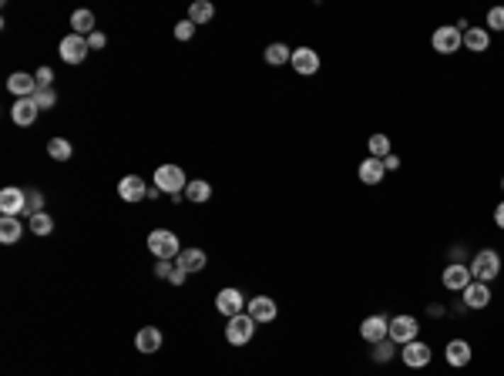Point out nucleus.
<instances>
[{
  "mask_svg": "<svg viewBox=\"0 0 504 376\" xmlns=\"http://www.w3.org/2000/svg\"><path fill=\"white\" fill-rule=\"evenodd\" d=\"M118 195H121L125 202H142V198H148V185H145V178H138V175H125V178L118 182Z\"/></svg>",
  "mask_w": 504,
  "mask_h": 376,
  "instance_id": "18",
  "label": "nucleus"
},
{
  "mask_svg": "<svg viewBox=\"0 0 504 376\" xmlns=\"http://www.w3.org/2000/svg\"><path fill=\"white\" fill-rule=\"evenodd\" d=\"M380 161H383V169H387V171H397V169H401V158L393 155V152H390L387 158H380Z\"/></svg>",
  "mask_w": 504,
  "mask_h": 376,
  "instance_id": "40",
  "label": "nucleus"
},
{
  "mask_svg": "<svg viewBox=\"0 0 504 376\" xmlns=\"http://www.w3.org/2000/svg\"><path fill=\"white\" fill-rule=\"evenodd\" d=\"M501 188H504V178H501Z\"/></svg>",
  "mask_w": 504,
  "mask_h": 376,
  "instance_id": "43",
  "label": "nucleus"
},
{
  "mask_svg": "<svg viewBox=\"0 0 504 376\" xmlns=\"http://www.w3.org/2000/svg\"><path fill=\"white\" fill-rule=\"evenodd\" d=\"M488 30H504V7H491L488 11Z\"/></svg>",
  "mask_w": 504,
  "mask_h": 376,
  "instance_id": "35",
  "label": "nucleus"
},
{
  "mask_svg": "<svg viewBox=\"0 0 504 376\" xmlns=\"http://www.w3.org/2000/svg\"><path fill=\"white\" fill-rule=\"evenodd\" d=\"M256 319L249 316V312H242V316H233L229 323H225V339L233 343V346H246V343H252V336H256Z\"/></svg>",
  "mask_w": 504,
  "mask_h": 376,
  "instance_id": "3",
  "label": "nucleus"
},
{
  "mask_svg": "<svg viewBox=\"0 0 504 376\" xmlns=\"http://www.w3.org/2000/svg\"><path fill=\"white\" fill-rule=\"evenodd\" d=\"M246 312L256 319V323H272L276 316H279V306H276V299L272 296H252L249 299Z\"/></svg>",
  "mask_w": 504,
  "mask_h": 376,
  "instance_id": "12",
  "label": "nucleus"
},
{
  "mask_svg": "<svg viewBox=\"0 0 504 376\" xmlns=\"http://www.w3.org/2000/svg\"><path fill=\"white\" fill-rule=\"evenodd\" d=\"M38 212H44V195L38 188H27V205H24V215L27 219H34Z\"/></svg>",
  "mask_w": 504,
  "mask_h": 376,
  "instance_id": "33",
  "label": "nucleus"
},
{
  "mask_svg": "<svg viewBox=\"0 0 504 376\" xmlns=\"http://www.w3.org/2000/svg\"><path fill=\"white\" fill-rule=\"evenodd\" d=\"M430 346L427 343H420V339H414V343H407L401 350V360H403V366H410V370H424L427 363H430Z\"/></svg>",
  "mask_w": 504,
  "mask_h": 376,
  "instance_id": "13",
  "label": "nucleus"
},
{
  "mask_svg": "<svg viewBox=\"0 0 504 376\" xmlns=\"http://www.w3.org/2000/svg\"><path fill=\"white\" fill-rule=\"evenodd\" d=\"M34 78H38V88H51V81H54V71L51 67H40L38 74H34Z\"/></svg>",
  "mask_w": 504,
  "mask_h": 376,
  "instance_id": "37",
  "label": "nucleus"
},
{
  "mask_svg": "<svg viewBox=\"0 0 504 376\" xmlns=\"http://www.w3.org/2000/svg\"><path fill=\"white\" fill-rule=\"evenodd\" d=\"M494 225H498V229H504V202L494 208Z\"/></svg>",
  "mask_w": 504,
  "mask_h": 376,
  "instance_id": "42",
  "label": "nucleus"
},
{
  "mask_svg": "<svg viewBox=\"0 0 504 376\" xmlns=\"http://www.w3.org/2000/svg\"><path fill=\"white\" fill-rule=\"evenodd\" d=\"M440 283H444V289H451V292H464L467 285L474 283V275H471V269H467L464 262H451L444 269V275H440Z\"/></svg>",
  "mask_w": 504,
  "mask_h": 376,
  "instance_id": "9",
  "label": "nucleus"
},
{
  "mask_svg": "<svg viewBox=\"0 0 504 376\" xmlns=\"http://www.w3.org/2000/svg\"><path fill=\"white\" fill-rule=\"evenodd\" d=\"M135 350L145 353V356L158 353V350H162V329H155V326H145V329H138V336H135Z\"/></svg>",
  "mask_w": 504,
  "mask_h": 376,
  "instance_id": "20",
  "label": "nucleus"
},
{
  "mask_svg": "<svg viewBox=\"0 0 504 376\" xmlns=\"http://www.w3.org/2000/svg\"><path fill=\"white\" fill-rule=\"evenodd\" d=\"M88 38H81V34H67L61 40V57H65L67 64H81L84 57H88Z\"/></svg>",
  "mask_w": 504,
  "mask_h": 376,
  "instance_id": "14",
  "label": "nucleus"
},
{
  "mask_svg": "<svg viewBox=\"0 0 504 376\" xmlns=\"http://www.w3.org/2000/svg\"><path fill=\"white\" fill-rule=\"evenodd\" d=\"M172 273H175V266H172V262H165V259L155 266V275H158V279H168Z\"/></svg>",
  "mask_w": 504,
  "mask_h": 376,
  "instance_id": "39",
  "label": "nucleus"
},
{
  "mask_svg": "<svg viewBox=\"0 0 504 376\" xmlns=\"http://www.w3.org/2000/svg\"><path fill=\"white\" fill-rule=\"evenodd\" d=\"M262 57H266V64L283 67V64H289V61H293V51H289L286 44H279V40H276V44H269V47L262 51Z\"/></svg>",
  "mask_w": 504,
  "mask_h": 376,
  "instance_id": "25",
  "label": "nucleus"
},
{
  "mask_svg": "<svg viewBox=\"0 0 504 376\" xmlns=\"http://www.w3.org/2000/svg\"><path fill=\"white\" fill-rule=\"evenodd\" d=\"M71 27H74V34H81V38H91L94 34V13L91 11H74L71 13Z\"/></svg>",
  "mask_w": 504,
  "mask_h": 376,
  "instance_id": "26",
  "label": "nucleus"
},
{
  "mask_svg": "<svg viewBox=\"0 0 504 376\" xmlns=\"http://www.w3.org/2000/svg\"><path fill=\"white\" fill-rule=\"evenodd\" d=\"M34 104H38L40 111H51L54 104H57V91H54V88H38V94H34Z\"/></svg>",
  "mask_w": 504,
  "mask_h": 376,
  "instance_id": "34",
  "label": "nucleus"
},
{
  "mask_svg": "<svg viewBox=\"0 0 504 376\" xmlns=\"http://www.w3.org/2000/svg\"><path fill=\"white\" fill-rule=\"evenodd\" d=\"M185 279H189V273H185V269H179V266H175V273L168 275V283H172V285H181Z\"/></svg>",
  "mask_w": 504,
  "mask_h": 376,
  "instance_id": "41",
  "label": "nucleus"
},
{
  "mask_svg": "<svg viewBox=\"0 0 504 376\" xmlns=\"http://www.w3.org/2000/svg\"><path fill=\"white\" fill-rule=\"evenodd\" d=\"M47 155H51L54 161H71L74 148H71V142H65V138H51V142H47Z\"/></svg>",
  "mask_w": 504,
  "mask_h": 376,
  "instance_id": "29",
  "label": "nucleus"
},
{
  "mask_svg": "<svg viewBox=\"0 0 504 376\" xmlns=\"http://www.w3.org/2000/svg\"><path fill=\"white\" fill-rule=\"evenodd\" d=\"M383 175H387V169H383V161L380 158H363L360 169H357V178H360L363 185H380L383 182Z\"/></svg>",
  "mask_w": 504,
  "mask_h": 376,
  "instance_id": "19",
  "label": "nucleus"
},
{
  "mask_svg": "<svg viewBox=\"0 0 504 376\" xmlns=\"http://www.w3.org/2000/svg\"><path fill=\"white\" fill-rule=\"evenodd\" d=\"M417 336H420V323H417V316L401 312V316H393V319H390V339H393L397 346H407V343H414Z\"/></svg>",
  "mask_w": 504,
  "mask_h": 376,
  "instance_id": "4",
  "label": "nucleus"
},
{
  "mask_svg": "<svg viewBox=\"0 0 504 376\" xmlns=\"http://www.w3.org/2000/svg\"><path fill=\"white\" fill-rule=\"evenodd\" d=\"M289 64H293V71H296L299 78H313L320 71V54L313 51V47H296Z\"/></svg>",
  "mask_w": 504,
  "mask_h": 376,
  "instance_id": "11",
  "label": "nucleus"
},
{
  "mask_svg": "<svg viewBox=\"0 0 504 376\" xmlns=\"http://www.w3.org/2000/svg\"><path fill=\"white\" fill-rule=\"evenodd\" d=\"M464 306L467 309H488V306H491V285L474 279V283L464 289Z\"/></svg>",
  "mask_w": 504,
  "mask_h": 376,
  "instance_id": "16",
  "label": "nucleus"
},
{
  "mask_svg": "<svg viewBox=\"0 0 504 376\" xmlns=\"http://www.w3.org/2000/svg\"><path fill=\"white\" fill-rule=\"evenodd\" d=\"M444 360H447V366H467L471 360H474V350H471V343L467 339H451L447 346H444Z\"/></svg>",
  "mask_w": 504,
  "mask_h": 376,
  "instance_id": "15",
  "label": "nucleus"
},
{
  "mask_svg": "<svg viewBox=\"0 0 504 376\" xmlns=\"http://www.w3.org/2000/svg\"><path fill=\"white\" fill-rule=\"evenodd\" d=\"M246 306H249L246 296H242L239 289H233V285H229V289H222L219 296H215V309H219L225 319H233V316H242V312H246Z\"/></svg>",
  "mask_w": 504,
  "mask_h": 376,
  "instance_id": "8",
  "label": "nucleus"
},
{
  "mask_svg": "<svg viewBox=\"0 0 504 376\" xmlns=\"http://www.w3.org/2000/svg\"><path fill=\"white\" fill-rule=\"evenodd\" d=\"M24 205H27V188H17V185L0 188V215H24Z\"/></svg>",
  "mask_w": 504,
  "mask_h": 376,
  "instance_id": "10",
  "label": "nucleus"
},
{
  "mask_svg": "<svg viewBox=\"0 0 504 376\" xmlns=\"http://www.w3.org/2000/svg\"><path fill=\"white\" fill-rule=\"evenodd\" d=\"M185 185H189V178L179 165H158L155 169V188H162L165 195H181Z\"/></svg>",
  "mask_w": 504,
  "mask_h": 376,
  "instance_id": "6",
  "label": "nucleus"
},
{
  "mask_svg": "<svg viewBox=\"0 0 504 376\" xmlns=\"http://www.w3.org/2000/svg\"><path fill=\"white\" fill-rule=\"evenodd\" d=\"M393 353H397V343L393 339H383V343H374V363H387V360H393Z\"/></svg>",
  "mask_w": 504,
  "mask_h": 376,
  "instance_id": "32",
  "label": "nucleus"
},
{
  "mask_svg": "<svg viewBox=\"0 0 504 376\" xmlns=\"http://www.w3.org/2000/svg\"><path fill=\"white\" fill-rule=\"evenodd\" d=\"M208 266V256L202 252V249H181V256H179V269H185V273L192 275V273H202Z\"/></svg>",
  "mask_w": 504,
  "mask_h": 376,
  "instance_id": "24",
  "label": "nucleus"
},
{
  "mask_svg": "<svg viewBox=\"0 0 504 376\" xmlns=\"http://www.w3.org/2000/svg\"><path fill=\"white\" fill-rule=\"evenodd\" d=\"M360 336L374 346V343H383V339H390V319L383 316V312H374V316H366L360 323Z\"/></svg>",
  "mask_w": 504,
  "mask_h": 376,
  "instance_id": "7",
  "label": "nucleus"
},
{
  "mask_svg": "<svg viewBox=\"0 0 504 376\" xmlns=\"http://www.w3.org/2000/svg\"><path fill=\"white\" fill-rule=\"evenodd\" d=\"M185 198H189V202H195V205H202V202H208V198H212V185L202 182V178H195V182L185 185Z\"/></svg>",
  "mask_w": 504,
  "mask_h": 376,
  "instance_id": "28",
  "label": "nucleus"
},
{
  "mask_svg": "<svg viewBox=\"0 0 504 376\" xmlns=\"http://www.w3.org/2000/svg\"><path fill=\"white\" fill-rule=\"evenodd\" d=\"M104 44H108V38H104L101 30H94V34L88 38V47H91V51H101Z\"/></svg>",
  "mask_w": 504,
  "mask_h": 376,
  "instance_id": "38",
  "label": "nucleus"
},
{
  "mask_svg": "<svg viewBox=\"0 0 504 376\" xmlns=\"http://www.w3.org/2000/svg\"><path fill=\"white\" fill-rule=\"evenodd\" d=\"M40 115V108L34 104V98H17L11 108V118H13V125H21V128H27V125H34Z\"/></svg>",
  "mask_w": 504,
  "mask_h": 376,
  "instance_id": "17",
  "label": "nucleus"
},
{
  "mask_svg": "<svg viewBox=\"0 0 504 376\" xmlns=\"http://www.w3.org/2000/svg\"><path fill=\"white\" fill-rule=\"evenodd\" d=\"M148 249H152V256H155L158 262L162 259L172 262V259H179L181 256V242L172 229H155V232L148 235Z\"/></svg>",
  "mask_w": 504,
  "mask_h": 376,
  "instance_id": "1",
  "label": "nucleus"
},
{
  "mask_svg": "<svg viewBox=\"0 0 504 376\" xmlns=\"http://www.w3.org/2000/svg\"><path fill=\"white\" fill-rule=\"evenodd\" d=\"M215 17V7L208 4V0H192V7H189V21H192L195 27L198 24H208Z\"/></svg>",
  "mask_w": 504,
  "mask_h": 376,
  "instance_id": "27",
  "label": "nucleus"
},
{
  "mask_svg": "<svg viewBox=\"0 0 504 376\" xmlns=\"http://www.w3.org/2000/svg\"><path fill=\"white\" fill-rule=\"evenodd\" d=\"M7 88H11V94H17V98H34V94H38V78L17 71V74L7 78Z\"/></svg>",
  "mask_w": 504,
  "mask_h": 376,
  "instance_id": "21",
  "label": "nucleus"
},
{
  "mask_svg": "<svg viewBox=\"0 0 504 376\" xmlns=\"http://www.w3.org/2000/svg\"><path fill=\"white\" fill-rule=\"evenodd\" d=\"M430 47L437 54H457L461 47H464V34L457 30V24H444V27H437L434 34H430Z\"/></svg>",
  "mask_w": 504,
  "mask_h": 376,
  "instance_id": "5",
  "label": "nucleus"
},
{
  "mask_svg": "<svg viewBox=\"0 0 504 376\" xmlns=\"http://www.w3.org/2000/svg\"><path fill=\"white\" fill-rule=\"evenodd\" d=\"M464 47L471 54H484L491 47V34H488V27H467L464 30Z\"/></svg>",
  "mask_w": 504,
  "mask_h": 376,
  "instance_id": "22",
  "label": "nucleus"
},
{
  "mask_svg": "<svg viewBox=\"0 0 504 376\" xmlns=\"http://www.w3.org/2000/svg\"><path fill=\"white\" fill-rule=\"evenodd\" d=\"M21 235H24V225L17 215H0V242L4 246H17Z\"/></svg>",
  "mask_w": 504,
  "mask_h": 376,
  "instance_id": "23",
  "label": "nucleus"
},
{
  "mask_svg": "<svg viewBox=\"0 0 504 376\" xmlns=\"http://www.w3.org/2000/svg\"><path fill=\"white\" fill-rule=\"evenodd\" d=\"M175 38H179V40H192L195 38V24H192V21H179V24H175Z\"/></svg>",
  "mask_w": 504,
  "mask_h": 376,
  "instance_id": "36",
  "label": "nucleus"
},
{
  "mask_svg": "<svg viewBox=\"0 0 504 376\" xmlns=\"http://www.w3.org/2000/svg\"><path fill=\"white\" fill-rule=\"evenodd\" d=\"M30 232H34V235H51L54 232V219L47 215V208H44V212H38V215L30 219Z\"/></svg>",
  "mask_w": 504,
  "mask_h": 376,
  "instance_id": "30",
  "label": "nucleus"
},
{
  "mask_svg": "<svg viewBox=\"0 0 504 376\" xmlns=\"http://www.w3.org/2000/svg\"><path fill=\"white\" fill-rule=\"evenodd\" d=\"M366 148H370V158H387L390 155V138L387 135H370Z\"/></svg>",
  "mask_w": 504,
  "mask_h": 376,
  "instance_id": "31",
  "label": "nucleus"
},
{
  "mask_svg": "<svg viewBox=\"0 0 504 376\" xmlns=\"http://www.w3.org/2000/svg\"><path fill=\"white\" fill-rule=\"evenodd\" d=\"M471 275L478 279V283H491L501 275V252H494V249H481L478 256L471 259Z\"/></svg>",
  "mask_w": 504,
  "mask_h": 376,
  "instance_id": "2",
  "label": "nucleus"
}]
</instances>
